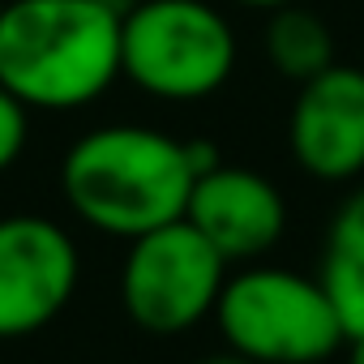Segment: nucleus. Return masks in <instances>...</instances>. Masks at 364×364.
Masks as SVG:
<instances>
[{"instance_id":"13","label":"nucleus","mask_w":364,"mask_h":364,"mask_svg":"<svg viewBox=\"0 0 364 364\" xmlns=\"http://www.w3.org/2000/svg\"><path fill=\"white\" fill-rule=\"evenodd\" d=\"M232 5L253 9V14H274V9H283V5H296V0H232Z\"/></svg>"},{"instance_id":"12","label":"nucleus","mask_w":364,"mask_h":364,"mask_svg":"<svg viewBox=\"0 0 364 364\" xmlns=\"http://www.w3.org/2000/svg\"><path fill=\"white\" fill-rule=\"evenodd\" d=\"M185 150H189V163H193V171H198V176H206V171H215V167L223 163L219 146H215V141H206V137L185 141Z\"/></svg>"},{"instance_id":"3","label":"nucleus","mask_w":364,"mask_h":364,"mask_svg":"<svg viewBox=\"0 0 364 364\" xmlns=\"http://www.w3.org/2000/svg\"><path fill=\"white\" fill-rule=\"evenodd\" d=\"M240 60V39L210 0H137L120 14V77L159 103L219 95Z\"/></svg>"},{"instance_id":"16","label":"nucleus","mask_w":364,"mask_h":364,"mask_svg":"<svg viewBox=\"0 0 364 364\" xmlns=\"http://www.w3.org/2000/svg\"><path fill=\"white\" fill-rule=\"evenodd\" d=\"M99 5H116V9H124V0H99Z\"/></svg>"},{"instance_id":"11","label":"nucleus","mask_w":364,"mask_h":364,"mask_svg":"<svg viewBox=\"0 0 364 364\" xmlns=\"http://www.w3.org/2000/svg\"><path fill=\"white\" fill-rule=\"evenodd\" d=\"M31 141V107L0 86V171H9Z\"/></svg>"},{"instance_id":"1","label":"nucleus","mask_w":364,"mask_h":364,"mask_svg":"<svg viewBox=\"0 0 364 364\" xmlns=\"http://www.w3.org/2000/svg\"><path fill=\"white\" fill-rule=\"evenodd\" d=\"M193 180L198 171L185 141L150 124L86 129L60 159V193L69 210L90 232L116 240L185 219Z\"/></svg>"},{"instance_id":"10","label":"nucleus","mask_w":364,"mask_h":364,"mask_svg":"<svg viewBox=\"0 0 364 364\" xmlns=\"http://www.w3.org/2000/svg\"><path fill=\"white\" fill-rule=\"evenodd\" d=\"M266 60L279 77L300 86L334 65V35L321 22V14L304 9L296 0V5L274 9L266 22Z\"/></svg>"},{"instance_id":"5","label":"nucleus","mask_w":364,"mask_h":364,"mask_svg":"<svg viewBox=\"0 0 364 364\" xmlns=\"http://www.w3.org/2000/svg\"><path fill=\"white\" fill-rule=\"evenodd\" d=\"M228 257L189 223L171 219L129 240L120 262V309L146 334H185L215 317Z\"/></svg>"},{"instance_id":"6","label":"nucleus","mask_w":364,"mask_h":364,"mask_svg":"<svg viewBox=\"0 0 364 364\" xmlns=\"http://www.w3.org/2000/svg\"><path fill=\"white\" fill-rule=\"evenodd\" d=\"M82 249L48 215L0 219V338L48 330L77 296Z\"/></svg>"},{"instance_id":"2","label":"nucleus","mask_w":364,"mask_h":364,"mask_svg":"<svg viewBox=\"0 0 364 364\" xmlns=\"http://www.w3.org/2000/svg\"><path fill=\"white\" fill-rule=\"evenodd\" d=\"M120 14L99 0H5L0 86L31 112H82L120 77Z\"/></svg>"},{"instance_id":"15","label":"nucleus","mask_w":364,"mask_h":364,"mask_svg":"<svg viewBox=\"0 0 364 364\" xmlns=\"http://www.w3.org/2000/svg\"><path fill=\"white\" fill-rule=\"evenodd\" d=\"M347 364H364V334L347 338Z\"/></svg>"},{"instance_id":"14","label":"nucleus","mask_w":364,"mask_h":364,"mask_svg":"<svg viewBox=\"0 0 364 364\" xmlns=\"http://www.w3.org/2000/svg\"><path fill=\"white\" fill-rule=\"evenodd\" d=\"M198 364H257V360H249V355H240V351H219V355H206V360H198Z\"/></svg>"},{"instance_id":"17","label":"nucleus","mask_w":364,"mask_h":364,"mask_svg":"<svg viewBox=\"0 0 364 364\" xmlns=\"http://www.w3.org/2000/svg\"><path fill=\"white\" fill-rule=\"evenodd\" d=\"M0 9H5V0H0Z\"/></svg>"},{"instance_id":"9","label":"nucleus","mask_w":364,"mask_h":364,"mask_svg":"<svg viewBox=\"0 0 364 364\" xmlns=\"http://www.w3.org/2000/svg\"><path fill=\"white\" fill-rule=\"evenodd\" d=\"M321 287L338 309V321L351 334H364V189L347 193L326 228L321 249Z\"/></svg>"},{"instance_id":"4","label":"nucleus","mask_w":364,"mask_h":364,"mask_svg":"<svg viewBox=\"0 0 364 364\" xmlns=\"http://www.w3.org/2000/svg\"><path fill=\"white\" fill-rule=\"evenodd\" d=\"M219 334L257 364H321L347 347L334 300L321 279L287 266H249L223 283L215 304Z\"/></svg>"},{"instance_id":"7","label":"nucleus","mask_w":364,"mask_h":364,"mask_svg":"<svg viewBox=\"0 0 364 364\" xmlns=\"http://www.w3.org/2000/svg\"><path fill=\"white\" fill-rule=\"evenodd\" d=\"M287 146L300 171L321 185L364 176V69L334 60L300 82L287 112Z\"/></svg>"},{"instance_id":"8","label":"nucleus","mask_w":364,"mask_h":364,"mask_svg":"<svg viewBox=\"0 0 364 364\" xmlns=\"http://www.w3.org/2000/svg\"><path fill=\"white\" fill-rule=\"evenodd\" d=\"M185 219L228 257V262H257L266 257L287 232V202L274 180L253 167L219 163L215 171L193 180Z\"/></svg>"}]
</instances>
